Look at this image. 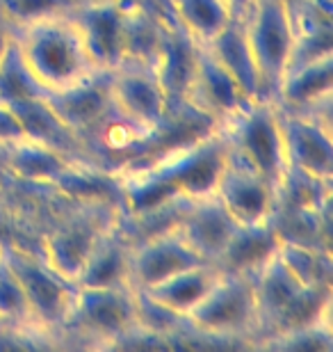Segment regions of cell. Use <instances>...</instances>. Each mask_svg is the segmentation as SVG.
<instances>
[{
    "label": "cell",
    "instance_id": "1",
    "mask_svg": "<svg viewBox=\"0 0 333 352\" xmlns=\"http://www.w3.org/2000/svg\"><path fill=\"white\" fill-rule=\"evenodd\" d=\"M14 41L46 94L67 89L98 72L69 12L14 28Z\"/></svg>",
    "mask_w": 333,
    "mask_h": 352
},
{
    "label": "cell",
    "instance_id": "2",
    "mask_svg": "<svg viewBox=\"0 0 333 352\" xmlns=\"http://www.w3.org/2000/svg\"><path fill=\"white\" fill-rule=\"evenodd\" d=\"M201 346H256L258 302L253 274L219 272L205 298L185 316Z\"/></svg>",
    "mask_w": 333,
    "mask_h": 352
},
{
    "label": "cell",
    "instance_id": "3",
    "mask_svg": "<svg viewBox=\"0 0 333 352\" xmlns=\"http://www.w3.org/2000/svg\"><path fill=\"white\" fill-rule=\"evenodd\" d=\"M229 151L251 165L279 190L288 174L286 144L281 131V112L274 98L260 96L246 101L236 115L217 126Z\"/></svg>",
    "mask_w": 333,
    "mask_h": 352
},
{
    "label": "cell",
    "instance_id": "4",
    "mask_svg": "<svg viewBox=\"0 0 333 352\" xmlns=\"http://www.w3.org/2000/svg\"><path fill=\"white\" fill-rule=\"evenodd\" d=\"M80 334L105 346H135L144 329L139 325L137 291L122 288H80L78 286L62 334Z\"/></svg>",
    "mask_w": 333,
    "mask_h": 352
},
{
    "label": "cell",
    "instance_id": "5",
    "mask_svg": "<svg viewBox=\"0 0 333 352\" xmlns=\"http://www.w3.org/2000/svg\"><path fill=\"white\" fill-rule=\"evenodd\" d=\"M5 263L16 274L39 332L62 334L78 286L53 270L41 254L21 250L16 245H5Z\"/></svg>",
    "mask_w": 333,
    "mask_h": 352
},
{
    "label": "cell",
    "instance_id": "6",
    "mask_svg": "<svg viewBox=\"0 0 333 352\" xmlns=\"http://www.w3.org/2000/svg\"><path fill=\"white\" fill-rule=\"evenodd\" d=\"M119 217H122V206L115 204H78L73 213L58 220V224L44 236L39 254L53 270L76 284L96 241Z\"/></svg>",
    "mask_w": 333,
    "mask_h": 352
},
{
    "label": "cell",
    "instance_id": "7",
    "mask_svg": "<svg viewBox=\"0 0 333 352\" xmlns=\"http://www.w3.org/2000/svg\"><path fill=\"white\" fill-rule=\"evenodd\" d=\"M242 23L263 80V94L274 98L292 60L297 41L292 7L286 0H258Z\"/></svg>",
    "mask_w": 333,
    "mask_h": 352
},
{
    "label": "cell",
    "instance_id": "8",
    "mask_svg": "<svg viewBox=\"0 0 333 352\" xmlns=\"http://www.w3.org/2000/svg\"><path fill=\"white\" fill-rule=\"evenodd\" d=\"M112 101L119 115L153 133H165L174 119L167 91L151 65L122 62L112 72Z\"/></svg>",
    "mask_w": 333,
    "mask_h": 352
},
{
    "label": "cell",
    "instance_id": "9",
    "mask_svg": "<svg viewBox=\"0 0 333 352\" xmlns=\"http://www.w3.org/2000/svg\"><path fill=\"white\" fill-rule=\"evenodd\" d=\"M215 197L240 227L269 224L279 204V190L274 183H269L233 151L226 153V165L217 181Z\"/></svg>",
    "mask_w": 333,
    "mask_h": 352
},
{
    "label": "cell",
    "instance_id": "10",
    "mask_svg": "<svg viewBox=\"0 0 333 352\" xmlns=\"http://www.w3.org/2000/svg\"><path fill=\"white\" fill-rule=\"evenodd\" d=\"M130 0H84L69 10L98 72H115L126 58V16Z\"/></svg>",
    "mask_w": 333,
    "mask_h": 352
},
{
    "label": "cell",
    "instance_id": "11",
    "mask_svg": "<svg viewBox=\"0 0 333 352\" xmlns=\"http://www.w3.org/2000/svg\"><path fill=\"white\" fill-rule=\"evenodd\" d=\"M279 112L288 170L331 183L333 142L329 112H288L281 108Z\"/></svg>",
    "mask_w": 333,
    "mask_h": 352
},
{
    "label": "cell",
    "instance_id": "12",
    "mask_svg": "<svg viewBox=\"0 0 333 352\" xmlns=\"http://www.w3.org/2000/svg\"><path fill=\"white\" fill-rule=\"evenodd\" d=\"M46 103L87 149L89 140L115 115L112 72H96L67 89L51 91L46 94Z\"/></svg>",
    "mask_w": 333,
    "mask_h": 352
},
{
    "label": "cell",
    "instance_id": "13",
    "mask_svg": "<svg viewBox=\"0 0 333 352\" xmlns=\"http://www.w3.org/2000/svg\"><path fill=\"white\" fill-rule=\"evenodd\" d=\"M196 263H203V258L185 243L176 224H172L135 241L130 256V286L135 291H146Z\"/></svg>",
    "mask_w": 333,
    "mask_h": 352
},
{
    "label": "cell",
    "instance_id": "14",
    "mask_svg": "<svg viewBox=\"0 0 333 352\" xmlns=\"http://www.w3.org/2000/svg\"><path fill=\"white\" fill-rule=\"evenodd\" d=\"M246 101H251V98L244 96V91L233 80V76L219 65L208 48L199 46L194 80L187 94V108L205 117L210 124L219 126L236 115Z\"/></svg>",
    "mask_w": 333,
    "mask_h": 352
},
{
    "label": "cell",
    "instance_id": "15",
    "mask_svg": "<svg viewBox=\"0 0 333 352\" xmlns=\"http://www.w3.org/2000/svg\"><path fill=\"white\" fill-rule=\"evenodd\" d=\"M238 227L240 224L229 215V210L222 206V201L215 195L185 201L179 222H176V229L181 231L185 243L205 263L212 265L224 254L226 245L231 243Z\"/></svg>",
    "mask_w": 333,
    "mask_h": 352
},
{
    "label": "cell",
    "instance_id": "16",
    "mask_svg": "<svg viewBox=\"0 0 333 352\" xmlns=\"http://www.w3.org/2000/svg\"><path fill=\"white\" fill-rule=\"evenodd\" d=\"M135 238L124 224V215L110 224L96 241L84 261L76 286L80 288H122L130 286V256ZM133 288V286H130Z\"/></svg>",
    "mask_w": 333,
    "mask_h": 352
},
{
    "label": "cell",
    "instance_id": "17",
    "mask_svg": "<svg viewBox=\"0 0 333 352\" xmlns=\"http://www.w3.org/2000/svg\"><path fill=\"white\" fill-rule=\"evenodd\" d=\"M199 46L183 28L172 21L167 30V37L162 41L160 55L155 60V74L167 91L172 117L183 115L187 108V94L194 80L196 58H199Z\"/></svg>",
    "mask_w": 333,
    "mask_h": 352
},
{
    "label": "cell",
    "instance_id": "18",
    "mask_svg": "<svg viewBox=\"0 0 333 352\" xmlns=\"http://www.w3.org/2000/svg\"><path fill=\"white\" fill-rule=\"evenodd\" d=\"M333 91V55L290 67L274 101L288 112H329Z\"/></svg>",
    "mask_w": 333,
    "mask_h": 352
},
{
    "label": "cell",
    "instance_id": "19",
    "mask_svg": "<svg viewBox=\"0 0 333 352\" xmlns=\"http://www.w3.org/2000/svg\"><path fill=\"white\" fill-rule=\"evenodd\" d=\"M73 156L32 138H19L0 146V170L21 183L51 188L53 181L73 163Z\"/></svg>",
    "mask_w": 333,
    "mask_h": 352
},
{
    "label": "cell",
    "instance_id": "20",
    "mask_svg": "<svg viewBox=\"0 0 333 352\" xmlns=\"http://www.w3.org/2000/svg\"><path fill=\"white\" fill-rule=\"evenodd\" d=\"M253 286H256V302H258V339H256L258 346L265 336H269V332L274 329L276 320L281 318L283 311L299 298L303 288L310 286H303L288 270V265L279 258V252L258 272H253Z\"/></svg>",
    "mask_w": 333,
    "mask_h": 352
},
{
    "label": "cell",
    "instance_id": "21",
    "mask_svg": "<svg viewBox=\"0 0 333 352\" xmlns=\"http://www.w3.org/2000/svg\"><path fill=\"white\" fill-rule=\"evenodd\" d=\"M201 46H205L215 55L217 62L233 76V80L238 82L246 98L265 96L263 80H260V72H258L256 58H253L251 44H249V39H246L242 19H233L210 44H201Z\"/></svg>",
    "mask_w": 333,
    "mask_h": 352
},
{
    "label": "cell",
    "instance_id": "22",
    "mask_svg": "<svg viewBox=\"0 0 333 352\" xmlns=\"http://www.w3.org/2000/svg\"><path fill=\"white\" fill-rule=\"evenodd\" d=\"M219 267L212 263H196L190 265L185 270L172 274V277L162 279L160 284H155L146 291H139L146 295L148 300L155 302L158 307L167 309L169 314L185 318L192 309L205 298V293L210 291V286L215 284L219 277Z\"/></svg>",
    "mask_w": 333,
    "mask_h": 352
},
{
    "label": "cell",
    "instance_id": "23",
    "mask_svg": "<svg viewBox=\"0 0 333 352\" xmlns=\"http://www.w3.org/2000/svg\"><path fill=\"white\" fill-rule=\"evenodd\" d=\"M281 238L274 224H258V227H238L224 254L215 263L222 272H244L253 274L263 267L269 258L276 256Z\"/></svg>",
    "mask_w": 333,
    "mask_h": 352
},
{
    "label": "cell",
    "instance_id": "24",
    "mask_svg": "<svg viewBox=\"0 0 333 352\" xmlns=\"http://www.w3.org/2000/svg\"><path fill=\"white\" fill-rule=\"evenodd\" d=\"M174 21L196 44H210L236 14L226 0H167Z\"/></svg>",
    "mask_w": 333,
    "mask_h": 352
},
{
    "label": "cell",
    "instance_id": "25",
    "mask_svg": "<svg viewBox=\"0 0 333 352\" xmlns=\"http://www.w3.org/2000/svg\"><path fill=\"white\" fill-rule=\"evenodd\" d=\"M46 96L44 87L34 80V76L27 69L23 55H21L16 41L7 46V51L0 58V103L5 108H12L21 101Z\"/></svg>",
    "mask_w": 333,
    "mask_h": 352
},
{
    "label": "cell",
    "instance_id": "26",
    "mask_svg": "<svg viewBox=\"0 0 333 352\" xmlns=\"http://www.w3.org/2000/svg\"><path fill=\"white\" fill-rule=\"evenodd\" d=\"M39 332L34 325L30 305L10 265L0 263V334H30Z\"/></svg>",
    "mask_w": 333,
    "mask_h": 352
},
{
    "label": "cell",
    "instance_id": "27",
    "mask_svg": "<svg viewBox=\"0 0 333 352\" xmlns=\"http://www.w3.org/2000/svg\"><path fill=\"white\" fill-rule=\"evenodd\" d=\"M279 258L288 265V270L301 281L303 286H331V252L310 248V245L286 243L279 245Z\"/></svg>",
    "mask_w": 333,
    "mask_h": 352
},
{
    "label": "cell",
    "instance_id": "28",
    "mask_svg": "<svg viewBox=\"0 0 333 352\" xmlns=\"http://www.w3.org/2000/svg\"><path fill=\"white\" fill-rule=\"evenodd\" d=\"M73 5H78L76 0H0V16L14 30L37 19L69 12Z\"/></svg>",
    "mask_w": 333,
    "mask_h": 352
},
{
    "label": "cell",
    "instance_id": "29",
    "mask_svg": "<svg viewBox=\"0 0 333 352\" xmlns=\"http://www.w3.org/2000/svg\"><path fill=\"white\" fill-rule=\"evenodd\" d=\"M258 348H286V350H331L333 336H331V322L322 320L315 325H308L297 332L274 336L260 343Z\"/></svg>",
    "mask_w": 333,
    "mask_h": 352
},
{
    "label": "cell",
    "instance_id": "30",
    "mask_svg": "<svg viewBox=\"0 0 333 352\" xmlns=\"http://www.w3.org/2000/svg\"><path fill=\"white\" fill-rule=\"evenodd\" d=\"M19 138H23V129H21L19 119L12 115L10 108H5V105L0 103V146Z\"/></svg>",
    "mask_w": 333,
    "mask_h": 352
},
{
    "label": "cell",
    "instance_id": "31",
    "mask_svg": "<svg viewBox=\"0 0 333 352\" xmlns=\"http://www.w3.org/2000/svg\"><path fill=\"white\" fill-rule=\"evenodd\" d=\"M226 3H229L233 14H236V19H244L246 14L253 10V5H256L258 0H226Z\"/></svg>",
    "mask_w": 333,
    "mask_h": 352
},
{
    "label": "cell",
    "instance_id": "32",
    "mask_svg": "<svg viewBox=\"0 0 333 352\" xmlns=\"http://www.w3.org/2000/svg\"><path fill=\"white\" fill-rule=\"evenodd\" d=\"M12 39H14V30L10 28V23L0 16V58H3V53L7 51V46L12 44Z\"/></svg>",
    "mask_w": 333,
    "mask_h": 352
},
{
    "label": "cell",
    "instance_id": "33",
    "mask_svg": "<svg viewBox=\"0 0 333 352\" xmlns=\"http://www.w3.org/2000/svg\"><path fill=\"white\" fill-rule=\"evenodd\" d=\"M286 3L290 7H297V5H303V3H308V0H286Z\"/></svg>",
    "mask_w": 333,
    "mask_h": 352
},
{
    "label": "cell",
    "instance_id": "34",
    "mask_svg": "<svg viewBox=\"0 0 333 352\" xmlns=\"http://www.w3.org/2000/svg\"><path fill=\"white\" fill-rule=\"evenodd\" d=\"M3 258H5V243H0V263H3Z\"/></svg>",
    "mask_w": 333,
    "mask_h": 352
},
{
    "label": "cell",
    "instance_id": "35",
    "mask_svg": "<svg viewBox=\"0 0 333 352\" xmlns=\"http://www.w3.org/2000/svg\"><path fill=\"white\" fill-rule=\"evenodd\" d=\"M76 3H84V0H76Z\"/></svg>",
    "mask_w": 333,
    "mask_h": 352
}]
</instances>
